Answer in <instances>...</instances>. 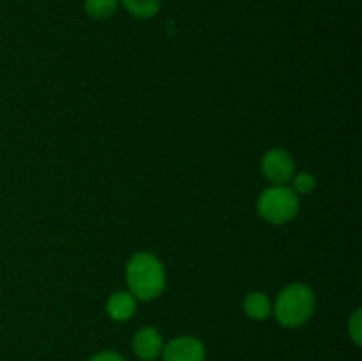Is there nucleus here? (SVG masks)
<instances>
[{
	"mask_svg": "<svg viewBox=\"0 0 362 361\" xmlns=\"http://www.w3.org/2000/svg\"><path fill=\"white\" fill-rule=\"evenodd\" d=\"M126 278L129 292L140 301L156 299L166 287V275L161 260L148 251H138L127 260Z\"/></svg>",
	"mask_w": 362,
	"mask_h": 361,
	"instance_id": "nucleus-1",
	"label": "nucleus"
},
{
	"mask_svg": "<svg viewBox=\"0 0 362 361\" xmlns=\"http://www.w3.org/2000/svg\"><path fill=\"white\" fill-rule=\"evenodd\" d=\"M317 299L313 290L304 283H292L279 292L274 304L276 321L285 328H300L315 314Z\"/></svg>",
	"mask_w": 362,
	"mask_h": 361,
	"instance_id": "nucleus-2",
	"label": "nucleus"
},
{
	"mask_svg": "<svg viewBox=\"0 0 362 361\" xmlns=\"http://www.w3.org/2000/svg\"><path fill=\"white\" fill-rule=\"evenodd\" d=\"M257 211L271 225H285L292 222L299 212V197L292 188L271 186L258 197Z\"/></svg>",
	"mask_w": 362,
	"mask_h": 361,
	"instance_id": "nucleus-3",
	"label": "nucleus"
},
{
	"mask_svg": "<svg viewBox=\"0 0 362 361\" xmlns=\"http://www.w3.org/2000/svg\"><path fill=\"white\" fill-rule=\"evenodd\" d=\"M260 168L269 183L281 186L296 176V159L285 149H271L262 158Z\"/></svg>",
	"mask_w": 362,
	"mask_h": 361,
	"instance_id": "nucleus-4",
	"label": "nucleus"
},
{
	"mask_svg": "<svg viewBox=\"0 0 362 361\" xmlns=\"http://www.w3.org/2000/svg\"><path fill=\"white\" fill-rule=\"evenodd\" d=\"M205 345L194 336H177L163 345V361H205Z\"/></svg>",
	"mask_w": 362,
	"mask_h": 361,
	"instance_id": "nucleus-5",
	"label": "nucleus"
},
{
	"mask_svg": "<svg viewBox=\"0 0 362 361\" xmlns=\"http://www.w3.org/2000/svg\"><path fill=\"white\" fill-rule=\"evenodd\" d=\"M163 345L165 343H163L161 333L156 328H151V326L138 329L133 336V342H131L133 353L141 361H154L161 354Z\"/></svg>",
	"mask_w": 362,
	"mask_h": 361,
	"instance_id": "nucleus-6",
	"label": "nucleus"
},
{
	"mask_svg": "<svg viewBox=\"0 0 362 361\" xmlns=\"http://www.w3.org/2000/svg\"><path fill=\"white\" fill-rule=\"evenodd\" d=\"M136 311V297L126 290H119L110 296L108 303H106V314L117 322L129 321Z\"/></svg>",
	"mask_w": 362,
	"mask_h": 361,
	"instance_id": "nucleus-7",
	"label": "nucleus"
},
{
	"mask_svg": "<svg viewBox=\"0 0 362 361\" xmlns=\"http://www.w3.org/2000/svg\"><path fill=\"white\" fill-rule=\"evenodd\" d=\"M244 314L255 321H264L271 315L272 304L271 299L264 292H250L243 301Z\"/></svg>",
	"mask_w": 362,
	"mask_h": 361,
	"instance_id": "nucleus-8",
	"label": "nucleus"
},
{
	"mask_svg": "<svg viewBox=\"0 0 362 361\" xmlns=\"http://www.w3.org/2000/svg\"><path fill=\"white\" fill-rule=\"evenodd\" d=\"M119 4H122L127 13L141 20L156 16L161 9V0H119Z\"/></svg>",
	"mask_w": 362,
	"mask_h": 361,
	"instance_id": "nucleus-9",
	"label": "nucleus"
},
{
	"mask_svg": "<svg viewBox=\"0 0 362 361\" xmlns=\"http://www.w3.org/2000/svg\"><path fill=\"white\" fill-rule=\"evenodd\" d=\"M85 13L94 20H106L119 9V0H85Z\"/></svg>",
	"mask_w": 362,
	"mask_h": 361,
	"instance_id": "nucleus-10",
	"label": "nucleus"
},
{
	"mask_svg": "<svg viewBox=\"0 0 362 361\" xmlns=\"http://www.w3.org/2000/svg\"><path fill=\"white\" fill-rule=\"evenodd\" d=\"M292 180H293V191H296V193H300V195L311 193V191L315 190V186H317V180H315V177L308 172L297 173V176L292 177Z\"/></svg>",
	"mask_w": 362,
	"mask_h": 361,
	"instance_id": "nucleus-11",
	"label": "nucleus"
},
{
	"mask_svg": "<svg viewBox=\"0 0 362 361\" xmlns=\"http://www.w3.org/2000/svg\"><path fill=\"white\" fill-rule=\"evenodd\" d=\"M349 333H350V336H352L354 343H356V345H361L362 343V315H361L359 308H357V310L352 314V317H350Z\"/></svg>",
	"mask_w": 362,
	"mask_h": 361,
	"instance_id": "nucleus-12",
	"label": "nucleus"
},
{
	"mask_svg": "<svg viewBox=\"0 0 362 361\" xmlns=\"http://www.w3.org/2000/svg\"><path fill=\"white\" fill-rule=\"evenodd\" d=\"M88 361H126V360H124L119 353H115V350H101V353L88 357Z\"/></svg>",
	"mask_w": 362,
	"mask_h": 361,
	"instance_id": "nucleus-13",
	"label": "nucleus"
}]
</instances>
